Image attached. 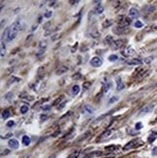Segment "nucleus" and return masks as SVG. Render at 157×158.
Segmentation results:
<instances>
[{
	"label": "nucleus",
	"mask_w": 157,
	"mask_h": 158,
	"mask_svg": "<svg viewBox=\"0 0 157 158\" xmlns=\"http://www.w3.org/2000/svg\"><path fill=\"white\" fill-rule=\"evenodd\" d=\"M20 30V22H16L11 25L9 28H7L5 32L3 33V38H5L6 42H11L17 37L18 31Z\"/></svg>",
	"instance_id": "nucleus-1"
},
{
	"label": "nucleus",
	"mask_w": 157,
	"mask_h": 158,
	"mask_svg": "<svg viewBox=\"0 0 157 158\" xmlns=\"http://www.w3.org/2000/svg\"><path fill=\"white\" fill-rule=\"evenodd\" d=\"M8 145L11 149L15 150V149H18V147H20V144H18V141L16 140V139H10L9 142H8Z\"/></svg>",
	"instance_id": "nucleus-2"
},
{
	"label": "nucleus",
	"mask_w": 157,
	"mask_h": 158,
	"mask_svg": "<svg viewBox=\"0 0 157 158\" xmlns=\"http://www.w3.org/2000/svg\"><path fill=\"white\" fill-rule=\"evenodd\" d=\"M126 40L125 39H118V40H116V41H114V43L112 44V49H120L121 47L124 45V42H125Z\"/></svg>",
	"instance_id": "nucleus-3"
},
{
	"label": "nucleus",
	"mask_w": 157,
	"mask_h": 158,
	"mask_svg": "<svg viewBox=\"0 0 157 158\" xmlns=\"http://www.w3.org/2000/svg\"><path fill=\"white\" fill-rule=\"evenodd\" d=\"M90 64L91 66H93V67H100V66H102L103 64V61L101 58L95 56V57H93L92 59L90 60Z\"/></svg>",
	"instance_id": "nucleus-4"
},
{
	"label": "nucleus",
	"mask_w": 157,
	"mask_h": 158,
	"mask_svg": "<svg viewBox=\"0 0 157 158\" xmlns=\"http://www.w3.org/2000/svg\"><path fill=\"white\" fill-rule=\"evenodd\" d=\"M137 143H138V140H132V141H130L129 143H127L125 145H124L123 150H124V151H125V150L131 149V148H133V147H137V145H138Z\"/></svg>",
	"instance_id": "nucleus-5"
},
{
	"label": "nucleus",
	"mask_w": 157,
	"mask_h": 158,
	"mask_svg": "<svg viewBox=\"0 0 157 158\" xmlns=\"http://www.w3.org/2000/svg\"><path fill=\"white\" fill-rule=\"evenodd\" d=\"M140 16V12L137 8H131L129 10V16L131 18H137Z\"/></svg>",
	"instance_id": "nucleus-6"
},
{
	"label": "nucleus",
	"mask_w": 157,
	"mask_h": 158,
	"mask_svg": "<svg viewBox=\"0 0 157 158\" xmlns=\"http://www.w3.org/2000/svg\"><path fill=\"white\" fill-rule=\"evenodd\" d=\"M122 53L125 56H131V55H135V51L131 48V47H128V48H126L124 51H122Z\"/></svg>",
	"instance_id": "nucleus-7"
},
{
	"label": "nucleus",
	"mask_w": 157,
	"mask_h": 158,
	"mask_svg": "<svg viewBox=\"0 0 157 158\" xmlns=\"http://www.w3.org/2000/svg\"><path fill=\"white\" fill-rule=\"evenodd\" d=\"M124 84L122 82V80L120 79V78H118V80H116V90L118 91H120L122 90V89L124 88Z\"/></svg>",
	"instance_id": "nucleus-8"
},
{
	"label": "nucleus",
	"mask_w": 157,
	"mask_h": 158,
	"mask_svg": "<svg viewBox=\"0 0 157 158\" xmlns=\"http://www.w3.org/2000/svg\"><path fill=\"white\" fill-rule=\"evenodd\" d=\"M153 109V105H146V107H144L142 110L140 111L141 115H144V114H147V113H149L150 111Z\"/></svg>",
	"instance_id": "nucleus-9"
},
{
	"label": "nucleus",
	"mask_w": 157,
	"mask_h": 158,
	"mask_svg": "<svg viewBox=\"0 0 157 158\" xmlns=\"http://www.w3.org/2000/svg\"><path fill=\"white\" fill-rule=\"evenodd\" d=\"M127 65H141L142 64V60L139 59V58H133L129 61H127Z\"/></svg>",
	"instance_id": "nucleus-10"
},
{
	"label": "nucleus",
	"mask_w": 157,
	"mask_h": 158,
	"mask_svg": "<svg viewBox=\"0 0 157 158\" xmlns=\"http://www.w3.org/2000/svg\"><path fill=\"white\" fill-rule=\"evenodd\" d=\"M110 135H111V130H106L105 132H103L101 135H100L98 141H101V140H104V139H106V138H109Z\"/></svg>",
	"instance_id": "nucleus-11"
},
{
	"label": "nucleus",
	"mask_w": 157,
	"mask_h": 158,
	"mask_svg": "<svg viewBox=\"0 0 157 158\" xmlns=\"http://www.w3.org/2000/svg\"><path fill=\"white\" fill-rule=\"evenodd\" d=\"M93 108L92 107H90L89 105H85L83 107V112L84 113V114H92L93 113Z\"/></svg>",
	"instance_id": "nucleus-12"
},
{
	"label": "nucleus",
	"mask_w": 157,
	"mask_h": 158,
	"mask_svg": "<svg viewBox=\"0 0 157 158\" xmlns=\"http://www.w3.org/2000/svg\"><path fill=\"white\" fill-rule=\"evenodd\" d=\"M67 70H68V68L66 67V66H60V67L56 70V74L62 75V74H64V73H66Z\"/></svg>",
	"instance_id": "nucleus-13"
},
{
	"label": "nucleus",
	"mask_w": 157,
	"mask_h": 158,
	"mask_svg": "<svg viewBox=\"0 0 157 158\" xmlns=\"http://www.w3.org/2000/svg\"><path fill=\"white\" fill-rule=\"evenodd\" d=\"M22 142L24 145H29L30 143H31V139H30V137H28V136H23L22 139Z\"/></svg>",
	"instance_id": "nucleus-14"
},
{
	"label": "nucleus",
	"mask_w": 157,
	"mask_h": 158,
	"mask_svg": "<svg viewBox=\"0 0 157 158\" xmlns=\"http://www.w3.org/2000/svg\"><path fill=\"white\" fill-rule=\"evenodd\" d=\"M104 42H105V44H107V45L112 44V43H114V38H112V35H109V36L106 37V39H105Z\"/></svg>",
	"instance_id": "nucleus-15"
},
{
	"label": "nucleus",
	"mask_w": 157,
	"mask_h": 158,
	"mask_svg": "<svg viewBox=\"0 0 157 158\" xmlns=\"http://www.w3.org/2000/svg\"><path fill=\"white\" fill-rule=\"evenodd\" d=\"M10 112H9L8 110H5L2 112V117H3V119H8L9 117H10Z\"/></svg>",
	"instance_id": "nucleus-16"
},
{
	"label": "nucleus",
	"mask_w": 157,
	"mask_h": 158,
	"mask_svg": "<svg viewBox=\"0 0 157 158\" xmlns=\"http://www.w3.org/2000/svg\"><path fill=\"white\" fill-rule=\"evenodd\" d=\"M79 86L78 84H76V86H74L72 87V93H73L74 95H77V94L79 93Z\"/></svg>",
	"instance_id": "nucleus-17"
},
{
	"label": "nucleus",
	"mask_w": 157,
	"mask_h": 158,
	"mask_svg": "<svg viewBox=\"0 0 157 158\" xmlns=\"http://www.w3.org/2000/svg\"><path fill=\"white\" fill-rule=\"evenodd\" d=\"M116 148V145H108V147H105V150H106L107 152H112V151H114V149Z\"/></svg>",
	"instance_id": "nucleus-18"
},
{
	"label": "nucleus",
	"mask_w": 157,
	"mask_h": 158,
	"mask_svg": "<svg viewBox=\"0 0 157 158\" xmlns=\"http://www.w3.org/2000/svg\"><path fill=\"white\" fill-rule=\"evenodd\" d=\"M103 11H104V8H103L102 6H98V7H96L95 8V10H94V12H95V14H102L103 13Z\"/></svg>",
	"instance_id": "nucleus-19"
},
{
	"label": "nucleus",
	"mask_w": 157,
	"mask_h": 158,
	"mask_svg": "<svg viewBox=\"0 0 157 158\" xmlns=\"http://www.w3.org/2000/svg\"><path fill=\"white\" fill-rule=\"evenodd\" d=\"M27 112H28V106L23 105L20 107V113H22V114H26Z\"/></svg>",
	"instance_id": "nucleus-20"
},
{
	"label": "nucleus",
	"mask_w": 157,
	"mask_h": 158,
	"mask_svg": "<svg viewBox=\"0 0 157 158\" xmlns=\"http://www.w3.org/2000/svg\"><path fill=\"white\" fill-rule=\"evenodd\" d=\"M118 59V56L116 55H112L109 56V60L112 61H112H114V62H116Z\"/></svg>",
	"instance_id": "nucleus-21"
},
{
	"label": "nucleus",
	"mask_w": 157,
	"mask_h": 158,
	"mask_svg": "<svg viewBox=\"0 0 157 158\" xmlns=\"http://www.w3.org/2000/svg\"><path fill=\"white\" fill-rule=\"evenodd\" d=\"M4 55H5V46H4V42H1V56L3 57Z\"/></svg>",
	"instance_id": "nucleus-22"
},
{
	"label": "nucleus",
	"mask_w": 157,
	"mask_h": 158,
	"mask_svg": "<svg viewBox=\"0 0 157 158\" xmlns=\"http://www.w3.org/2000/svg\"><path fill=\"white\" fill-rule=\"evenodd\" d=\"M111 24H112V20H106V22H103V26H104V27H109Z\"/></svg>",
	"instance_id": "nucleus-23"
},
{
	"label": "nucleus",
	"mask_w": 157,
	"mask_h": 158,
	"mask_svg": "<svg viewBox=\"0 0 157 158\" xmlns=\"http://www.w3.org/2000/svg\"><path fill=\"white\" fill-rule=\"evenodd\" d=\"M39 46H40V49H45L46 47H47V42L46 41H41V42H40Z\"/></svg>",
	"instance_id": "nucleus-24"
},
{
	"label": "nucleus",
	"mask_w": 157,
	"mask_h": 158,
	"mask_svg": "<svg viewBox=\"0 0 157 158\" xmlns=\"http://www.w3.org/2000/svg\"><path fill=\"white\" fill-rule=\"evenodd\" d=\"M134 25H135L136 28H142L143 27V22H140V20H137V22L134 23Z\"/></svg>",
	"instance_id": "nucleus-25"
},
{
	"label": "nucleus",
	"mask_w": 157,
	"mask_h": 158,
	"mask_svg": "<svg viewBox=\"0 0 157 158\" xmlns=\"http://www.w3.org/2000/svg\"><path fill=\"white\" fill-rule=\"evenodd\" d=\"M62 99H63V96H60V97H58V98L55 101V102L53 103V106H56L58 103H60V101H61Z\"/></svg>",
	"instance_id": "nucleus-26"
},
{
	"label": "nucleus",
	"mask_w": 157,
	"mask_h": 158,
	"mask_svg": "<svg viewBox=\"0 0 157 158\" xmlns=\"http://www.w3.org/2000/svg\"><path fill=\"white\" fill-rule=\"evenodd\" d=\"M142 127H143L142 122H137L136 125H135V129L136 130H140V129H142Z\"/></svg>",
	"instance_id": "nucleus-27"
},
{
	"label": "nucleus",
	"mask_w": 157,
	"mask_h": 158,
	"mask_svg": "<svg viewBox=\"0 0 157 158\" xmlns=\"http://www.w3.org/2000/svg\"><path fill=\"white\" fill-rule=\"evenodd\" d=\"M118 100V97H116V96H114V97H112L110 99V101H109V104H112V103H114V102H116V101Z\"/></svg>",
	"instance_id": "nucleus-28"
},
{
	"label": "nucleus",
	"mask_w": 157,
	"mask_h": 158,
	"mask_svg": "<svg viewBox=\"0 0 157 158\" xmlns=\"http://www.w3.org/2000/svg\"><path fill=\"white\" fill-rule=\"evenodd\" d=\"M51 15H53V12H51V11H48V12H46V13H45L44 16H45V18H51Z\"/></svg>",
	"instance_id": "nucleus-29"
},
{
	"label": "nucleus",
	"mask_w": 157,
	"mask_h": 158,
	"mask_svg": "<svg viewBox=\"0 0 157 158\" xmlns=\"http://www.w3.org/2000/svg\"><path fill=\"white\" fill-rule=\"evenodd\" d=\"M14 125H15V121H14V120H9V121L7 122V126L8 127H12Z\"/></svg>",
	"instance_id": "nucleus-30"
},
{
	"label": "nucleus",
	"mask_w": 157,
	"mask_h": 158,
	"mask_svg": "<svg viewBox=\"0 0 157 158\" xmlns=\"http://www.w3.org/2000/svg\"><path fill=\"white\" fill-rule=\"evenodd\" d=\"M152 155H154V156H157V147H155L152 149Z\"/></svg>",
	"instance_id": "nucleus-31"
},
{
	"label": "nucleus",
	"mask_w": 157,
	"mask_h": 158,
	"mask_svg": "<svg viewBox=\"0 0 157 158\" xmlns=\"http://www.w3.org/2000/svg\"><path fill=\"white\" fill-rule=\"evenodd\" d=\"M88 86H90V82H85V84H83V87H84V89H87V88H88Z\"/></svg>",
	"instance_id": "nucleus-32"
},
{
	"label": "nucleus",
	"mask_w": 157,
	"mask_h": 158,
	"mask_svg": "<svg viewBox=\"0 0 157 158\" xmlns=\"http://www.w3.org/2000/svg\"><path fill=\"white\" fill-rule=\"evenodd\" d=\"M47 118H48V115H41V119H42V120H46Z\"/></svg>",
	"instance_id": "nucleus-33"
},
{
	"label": "nucleus",
	"mask_w": 157,
	"mask_h": 158,
	"mask_svg": "<svg viewBox=\"0 0 157 158\" xmlns=\"http://www.w3.org/2000/svg\"><path fill=\"white\" fill-rule=\"evenodd\" d=\"M9 152H10V150H9V149H5V150H4V152H2V155H4V154H8Z\"/></svg>",
	"instance_id": "nucleus-34"
},
{
	"label": "nucleus",
	"mask_w": 157,
	"mask_h": 158,
	"mask_svg": "<svg viewBox=\"0 0 157 158\" xmlns=\"http://www.w3.org/2000/svg\"><path fill=\"white\" fill-rule=\"evenodd\" d=\"M79 78H81V74H79V73L77 76H73V79H79Z\"/></svg>",
	"instance_id": "nucleus-35"
},
{
	"label": "nucleus",
	"mask_w": 157,
	"mask_h": 158,
	"mask_svg": "<svg viewBox=\"0 0 157 158\" xmlns=\"http://www.w3.org/2000/svg\"><path fill=\"white\" fill-rule=\"evenodd\" d=\"M51 108V106H44L43 107V110H49Z\"/></svg>",
	"instance_id": "nucleus-36"
},
{
	"label": "nucleus",
	"mask_w": 157,
	"mask_h": 158,
	"mask_svg": "<svg viewBox=\"0 0 157 158\" xmlns=\"http://www.w3.org/2000/svg\"><path fill=\"white\" fill-rule=\"evenodd\" d=\"M147 58H148V59H146V60H145V61H146V62H147V63L150 62V61L152 60V57H147Z\"/></svg>",
	"instance_id": "nucleus-37"
},
{
	"label": "nucleus",
	"mask_w": 157,
	"mask_h": 158,
	"mask_svg": "<svg viewBox=\"0 0 157 158\" xmlns=\"http://www.w3.org/2000/svg\"><path fill=\"white\" fill-rule=\"evenodd\" d=\"M10 136H11V134H7V135L5 137H3V138H9Z\"/></svg>",
	"instance_id": "nucleus-38"
},
{
	"label": "nucleus",
	"mask_w": 157,
	"mask_h": 158,
	"mask_svg": "<svg viewBox=\"0 0 157 158\" xmlns=\"http://www.w3.org/2000/svg\"><path fill=\"white\" fill-rule=\"evenodd\" d=\"M70 3H79V1H70Z\"/></svg>",
	"instance_id": "nucleus-39"
},
{
	"label": "nucleus",
	"mask_w": 157,
	"mask_h": 158,
	"mask_svg": "<svg viewBox=\"0 0 157 158\" xmlns=\"http://www.w3.org/2000/svg\"><path fill=\"white\" fill-rule=\"evenodd\" d=\"M22 158H28V155H26V156H24V157H22Z\"/></svg>",
	"instance_id": "nucleus-40"
}]
</instances>
